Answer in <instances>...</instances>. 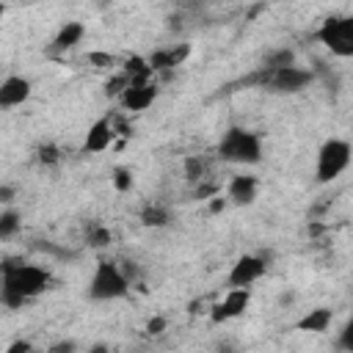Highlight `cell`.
<instances>
[{"label":"cell","instance_id":"6da1fadb","mask_svg":"<svg viewBox=\"0 0 353 353\" xmlns=\"http://www.w3.org/2000/svg\"><path fill=\"white\" fill-rule=\"evenodd\" d=\"M52 276L47 268L33 265V262H14L6 259L0 270V303L6 309H22L30 298L41 295L50 287Z\"/></svg>","mask_w":353,"mask_h":353},{"label":"cell","instance_id":"7a4b0ae2","mask_svg":"<svg viewBox=\"0 0 353 353\" xmlns=\"http://www.w3.org/2000/svg\"><path fill=\"white\" fill-rule=\"evenodd\" d=\"M130 276L124 273V268L116 262V259H97L94 265V273L88 279V287H85V295L88 301L94 303H108V301H119V298H127L130 295Z\"/></svg>","mask_w":353,"mask_h":353},{"label":"cell","instance_id":"3957f363","mask_svg":"<svg viewBox=\"0 0 353 353\" xmlns=\"http://www.w3.org/2000/svg\"><path fill=\"white\" fill-rule=\"evenodd\" d=\"M215 154L223 163H232V165H256L262 160V135L248 130V127L232 124L221 135V141L215 146Z\"/></svg>","mask_w":353,"mask_h":353},{"label":"cell","instance_id":"277c9868","mask_svg":"<svg viewBox=\"0 0 353 353\" xmlns=\"http://www.w3.org/2000/svg\"><path fill=\"white\" fill-rule=\"evenodd\" d=\"M248 83H256L259 88L276 91V94H298L314 83V72L303 69L298 63L290 66H259L256 74L248 77Z\"/></svg>","mask_w":353,"mask_h":353},{"label":"cell","instance_id":"5b68a950","mask_svg":"<svg viewBox=\"0 0 353 353\" xmlns=\"http://www.w3.org/2000/svg\"><path fill=\"white\" fill-rule=\"evenodd\" d=\"M353 163V146L345 138H325L317 149V160H314V179L320 185H328L334 179H339Z\"/></svg>","mask_w":353,"mask_h":353},{"label":"cell","instance_id":"8992f818","mask_svg":"<svg viewBox=\"0 0 353 353\" xmlns=\"http://www.w3.org/2000/svg\"><path fill=\"white\" fill-rule=\"evenodd\" d=\"M314 39L336 58H353V14H334L320 22Z\"/></svg>","mask_w":353,"mask_h":353},{"label":"cell","instance_id":"52a82bcc","mask_svg":"<svg viewBox=\"0 0 353 353\" xmlns=\"http://www.w3.org/2000/svg\"><path fill=\"white\" fill-rule=\"evenodd\" d=\"M268 273V259L259 254H243L234 259V265L229 268L226 284L229 287H251L256 284L262 276Z\"/></svg>","mask_w":353,"mask_h":353},{"label":"cell","instance_id":"ba28073f","mask_svg":"<svg viewBox=\"0 0 353 353\" xmlns=\"http://www.w3.org/2000/svg\"><path fill=\"white\" fill-rule=\"evenodd\" d=\"M248 303H251V287H229L226 295L212 306L210 317H212V323L234 320L248 309Z\"/></svg>","mask_w":353,"mask_h":353},{"label":"cell","instance_id":"9c48e42d","mask_svg":"<svg viewBox=\"0 0 353 353\" xmlns=\"http://www.w3.org/2000/svg\"><path fill=\"white\" fill-rule=\"evenodd\" d=\"M116 135H119V132H116V127H113V116H99V119L88 127L80 152H83V154H102L105 149L113 146Z\"/></svg>","mask_w":353,"mask_h":353},{"label":"cell","instance_id":"30bf717a","mask_svg":"<svg viewBox=\"0 0 353 353\" xmlns=\"http://www.w3.org/2000/svg\"><path fill=\"white\" fill-rule=\"evenodd\" d=\"M160 88L154 80H143V83H130L121 97H119V105L127 110V113H141L146 108H152V102L157 99Z\"/></svg>","mask_w":353,"mask_h":353},{"label":"cell","instance_id":"8fae6325","mask_svg":"<svg viewBox=\"0 0 353 353\" xmlns=\"http://www.w3.org/2000/svg\"><path fill=\"white\" fill-rule=\"evenodd\" d=\"M33 94V83L25 74H6L0 83V108H19L30 99Z\"/></svg>","mask_w":353,"mask_h":353},{"label":"cell","instance_id":"7c38bea8","mask_svg":"<svg viewBox=\"0 0 353 353\" xmlns=\"http://www.w3.org/2000/svg\"><path fill=\"white\" fill-rule=\"evenodd\" d=\"M259 196V179L254 174H234L226 185V199L229 204H237V207H248L254 204Z\"/></svg>","mask_w":353,"mask_h":353},{"label":"cell","instance_id":"4fadbf2b","mask_svg":"<svg viewBox=\"0 0 353 353\" xmlns=\"http://www.w3.org/2000/svg\"><path fill=\"white\" fill-rule=\"evenodd\" d=\"M188 55H190V44H174V47L154 50V52L149 55V63H152V69H154V74H157V72L182 66V63L188 61Z\"/></svg>","mask_w":353,"mask_h":353},{"label":"cell","instance_id":"5bb4252c","mask_svg":"<svg viewBox=\"0 0 353 353\" xmlns=\"http://www.w3.org/2000/svg\"><path fill=\"white\" fill-rule=\"evenodd\" d=\"M331 323H334V312H331L328 306H317V309H309V312L295 323V328H298V331H306V334H323V331L331 328Z\"/></svg>","mask_w":353,"mask_h":353},{"label":"cell","instance_id":"9a60e30c","mask_svg":"<svg viewBox=\"0 0 353 353\" xmlns=\"http://www.w3.org/2000/svg\"><path fill=\"white\" fill-rule=\"evenodd\" d=\"M83 36H85V25L83 22H63L61 28H58V33H55V39H52V52H66V50H72L74 44H80L83 41Z\"/></svg>","mask_w":353,"mask_h":353},{"label":"cell","instance_id":"2e32d148","mask_svg":"<svg viewBox=\"0 0 353 353\" xmlns=\"http://www.w3.org/2000/svg\"><path fill=\"white\" fill-rule=\"evenodd\" d=\"M138 218H141V223L146 229H163V226L171 223V210L165 204H160V201H149V204L141 207Z\"/></svg>","mask_w":353,"mask_h":353},{"label":"cell","instance_id":"e0dca14e","mask_svg":"<svg viewBox=\"0 0 353 353\" xmlns=\"http://www.w3.org/2000/svg\"><path fill=\"white\" fill-rule=\"evenodd\" d=\"M83 237H85V243L91 248H108L110 245V229L105 223H99V221H88L83 226Z\"/></svg>","mask_w":353,"mask_h":353},{"label":"cell","instance_id":"ac0fdd59","mask_svg":"<svg viewBox=\"0 0 353 353\" xmlns=\"http://www.w3.org/2000/svg\"><path fill=\"white\" fill-rule=\"evenodd\" d=\"M19 229H22V215H19L14 207H6V210L0 212V237H3V240H11Z\"/></svg>","mask_w":353,"mask_h":353},{"label":"cell","instance_id":"d6986e66","mask_svg":"<svg viewBox=\"0 0 353 353\" xmlns=\"http://www.w3.org/2000/svg\"><path fill=\"white\" fill-rule=\"evenodd\" d=\"M290 63H295V52L290 47H279V50H270L265 55L262 66H290Z\"/></svg>","mask_w":353,"mask_h":353},{"label":"cell","instance_id":"ffe728a7","mask_svg":"<svg viewBox=\"0 0 353 353\" xmlns=\"http://www.w3.org/2000/svg\"><path fill=\"white\" fill-rule=\"evenodd\" d=\"M36 160L41 163V165H58L61 163V149L55 146V143H41L39 149H36Z\"/></svg>","mask_w":353,"mask_h":353},{"label":"cell","instance_id":"44dd1931","mask_svg":"<svg viewBox=\"0 0 353 353\" xmlns=\"http://www.w3.org/2000/svg\"><path fill=\"white\" fill-rule=\"evenodd\" d=\"M204 171H207V165H204V160H201L199 154L185 157V176H188L190 182H201V179H204Z\"/></svg>","mask_w":353,"mask_h":353},{"label":"cell","instance_id":"7402d4cb","mask_svg":"<svg viewBox=\"0 0 353 353\" xmlns=\"http://www.w3.org/2000/svg\"><path fill=\"white\" fill-rule=\"evenodd\" d=\"M110 182H113V188H116L119 193L132 190V171H130V168H124V165H116V168H113Z\"/></svg>","mask_w":353,"mask_h":353},{"label":"cell","instance_id":"603a6c76","mask_svg":"<svg viewBox=\"0 0 353 353\" xmlns=\"http://www.w3.org/2000/svg\"><path fill=\"white\" fill-rule=\"evenodd\" d=\"M336 347L353 353V312H350V317L345 320V325H342V331H339V336H336Z\"/></svg>","mask_w":353,"mask_h":353},{"label":"cell","instance_id":"cb8c5ba5","mask_svg":"<svg viewBox=\"0 0 353 353\" xmlns=\"http://www.w3.org/2000/svg\"><path fill=\"white\" fill-rule=\"evenodd\" d=\"M88 61H91V63H97V69H113V63H116V58H113V55H102V52H91V55H88Z\"/></svg>","mask_w":353,"mask_h":353},{"label":"cell","instance_id":"d4e9b609","mask_svg":"<svg viewBox=\"0 0 353 353\" xmlns=\"http://www.w3.org/2000/svg\"><path fill=\"white\" fill-rule=\"evenodd\" d=\"M165 325H168V320L157 314V317H152V320L146 323V331H149V334H163V331H165Z\"/></svg>","mask_w":353,"mask_h":353},{"label":"cell","instance_id":"484cf974","mask_svg":"<svg viewBox=\"0 0 353 353\" xmlns=\"http://www.w3.org/2000/svg\"><path fill=\"white\" fill-rule=\"evenodd\" d=\"M11 196H14V188H11V185H3V188H0V201H3V204H11Z\"/></svg>","mask_w":353,"mask_h":353},{"label":"cell","instance_id":"4316f807","mask_svg":"<svg viewBox=\"0 0 353 353\" xmlns=\"http://www.w3.org/2000/svg\"><path fill=\"white\" fill-rule=\"evenodd\" d=\"M19 350H30V342H14L8 347V353H19Z\"/></svg>","mask_w":353,"mask_h":353},{"label":"cell","instance_id":"83f0119b","mask_svg":"<svg viewBox=\"0 0 353 353\" xmlns=\"http://www.w3.org/2000/svg\"><path fill=\"white\" fill-rule=\"evenodd\" d=\"M50 350H74V345L72 342H61V345H52Z\"/></svg>","mask_w":353,"mask_h":353}]
</instances>
